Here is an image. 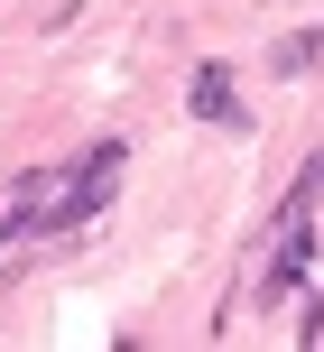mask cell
Returning <instances> with one entry per match:
<instances>
[{"label": "cell", "mask_w": 324, "mask_h": 352, "mask_svg": "<svg viewBox=\"0 0 324 352\" xmlns=\"http://www.w3.org/2000/svg\"><path fill=\"white\" fill-rule=\"evenodd\" d=\"M121 167H130L121 140H93L84 158H65V176H56V195H47V213H37V232H47V241H74V232H84L111 195H121Z\"/></svg>", "instance_id": "6da1fadb"}, {"label": "cell", "mask_w": 324, "mask_h": 352, "mask_svg": "<svg viewBox=\"0 0 324 352\" xmlns=\"http://www.w3.org/2000/svg\"><path fill=\"white\" fill-rule=\"evenodd\" d=\"M185 111H195V121H222V130H251V111H241V93H232V65H195L185 74Z\"/></svg>", "instance_id": "7a4b0ae2"}, {"label": "cell", "mask_w": 324, "mask_h": 352, "mask_svg": "<svg viewBox=\"0 0 324 352\" xmlns=\"http://www.w3.org/2000/svg\"><path fill=\"white\" fill-rule=\"evenodd\" d=\"M269 65H278V74H306V65H324V28H297V37H278V47H269Z\"/></svg>", "instance_id": "3957f363"}]
</instances>
